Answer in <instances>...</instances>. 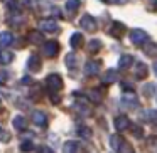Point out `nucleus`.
Wrapping results in <instances>:
<instances>
[{"label": "nucleus", "instance_id": "obj_8", "mask_svg": "<svg viewBox=\"0 0 157 153\" xmlns=\"http://www.w3.org/2000/svg\"><path fill=\"white\" fill-rule=\"evenodd\" d=\"M32 121H34L36 126H46L48 125V115L44 111L36 109V111H32Z\"/></svg>", "mask_w": 157, "mask_h": 153}, {"label": "nucleus", "instance_id": "obj_1", "mask_svg": "<svg viewBox=\"0 0 157 153\" xmlns=\"http://www.w3.org/2000/svg\"><path fill=\"white\" fill-rule=\"evenodd\" d=\"M46 84H48V89L52 94V98H56V93L63 89V78L59 74H49L46 78Z\"/></svg>", "mask_w": 157, "mask_h": 153}, {"label": "nucleus", "instance_id": "obj_20", "mask_svg": "<svg viewBox=\"0 0 157 153\" xmlns=\"http://www.w3.org/2000/svg\"><path fill=\"white\" fill-rule=\"evenodd\" d=\"M132 64H133V57L130 54L122 56V57H120V61H118V67L120 69H128Z\"/></svg>", "mask_w": 157, "mask_h": 153}, {"label": "nucleus", "instance_id": "obj_3", "mask_svg": "<svg viewBox=\"0 0 157 153\" xmlns=\"http://www.w3.org/2000/svg\"><path fill=\"white\" fill-rule=\"evenodd\" d=\"M41 51L46 57H56V56L59 54V44L56 41H48V42L42 44Z\"/></svg>", "mask_w": 157, "mask_h": 153}, {"label": "nucleus", "instance_id": "obj_32", "mask_svg": "<svg viewBox=\"0 0 157 153\" xmlns=\"http://www.w3.org/2000/svg\"><path fill=\"white\" fill-rule=\"evenodd\" d=\"M0 141H4V143L10 141V135H9V131H5L2 126H0Z\"/></svg>", "mask_w": 157, "mask_h": 153}, {"label": "nucleus", "instance_id": "obj_31", "mask_svg": "<svg viewBox=\"0 0 157 153\" xmlns=\"http://www.w3.org/2000/svg\"><path fill=\"white\" fill-rule=\"evenodd\" d=\"M36 153H54V150L49 148L48 145H39L37 148H36Z\"/></svg>", "mask_w": 157, "mask_h": 153}, {"label": "nucleus", "instance_id": "obj_36", "mask_svg": "<svg viewBox=\"0 0 157 153\" xmlns=\"http://www.w3.org/2000/svg\"><path fill=\"white\" fill-rule=\"evenodd\" d=\"M22 82H24V84H31V82H32V79L29 78V76H24V79H22Z\"/></svg>", "mask_w": 157, "mask_h": 153}, {"label": "nucleus", "instance_id": "obj_24", "mask_svg": "<svg viewBox=\"0 0 157 153\" xmlns=\"http://www.w3.org/2000/svg\"><path fill=\"white\" fill-rule=\"evenodd\" d=\"M86 98L93 103H100L101 101V91H100V89H91V91L86 94Z\"/></svg>", "mask_w": 157, "mask_h": 153}, {"label": "nucleus", "instance_id": "obj_34", "mask_svg": "<svg viewBox=\"0 0 157 153\" xmlns=\"http://www.w3.org/2000/svg\"><path fill=\"white\" fill-rule=\"evenodd\" d=\"M7 79H9V72L7 71H2V72H0V84H4Z\"/></svg>", "mask_w": 157, "mask_h": 153}, {"label": "nucleus", "instance_id": "obj_30", "mask_svg": "<svg viewBox=\"0 0 157 153\" xmlns=\"http://www.w3.org/2000/svg\"><path fill=\"white\" fill-rule=\"evenodd\" d=\"M78 135L83 136V138H90V136H91V131H90L86 126H79V128H78Z\"/></svg>", "mask_w": 157, "mask_h": 153}, {"label": "nucleus", "instance_id": "obj_23", "mask_svg": "<svg viewBox=\"0 0 157 153\" xmlns=\"http://www.w3.org/2000/svg\"><path fill=\"white\" fill-rule=\"evenodd\" d=\"M101 47H103V44L98 39H91L88 42V52H91V54H96L98 51H101Z\"/></svg>", "mask_w": 157, "mask_h": 153}, {"label": "nucleus", "instance_id": "obj_7", "mask_svg": "<svg viewBox=\"0 0 157 153\" xmlns=\"http://www.w3.org/2000/svg\"><path fill=\"white\" fill-rule=\"evenodd\" d=\"M83 72L85 76H95L100 72V62L98 61H88L83 67Z\"/></svg>", "mask_w": 157, "mask_h": 153}, {"label": "nucleus", "instance_id": "obj_11", "mask_svg": "<svg viewBox=\"0 0 157 153\" xmlns=\"http://www.w3.org/2000/svg\"><path fill=\"white\" fill-rule=\"evenodd\" d=\"M117 79H118V72H117L115 69H108V71H105L101 81H103V84H113Z\"/></svg>", "mask_w": 157, "mask_h": 153}, {"label": "nucleus", "instance_id": "obj_4", "mask_svg": "<svg viewBox=\"0 0 157 153\" xmlns=\"http://www.w3.org/2000/svg\"><path fill=\"white\" fill-rule=\"evenodd\" d=\"M120 103H122L125 108H130V109H135L137 106H139V99H137L135 93H123Z\"/></svg>", "mask_w": 157, "mask_h": 153}, {"label": "nucleus", "instance_id": "obj_27", "mask_svg": "<svg viewBox=\"0 0 157 153\" xmlns=\"http://www.w3.org/2000/svg\"><path fill=\"white\" fill-rule=\"evenodd\" d=\"M21 150L24 153H29V151H32V150H34V145H32L31 140H24V141L21 143Z\"/></svg>", "mask_w": 157, "mask_h": 153}, {"label": "nucleus", "instance_id": "obj_29", "mask_svg": "<svg viewBox=\"0 0 157 153\" xmlns=\"http://www.w3.org/2000/svg\"><path fill=\"white\" fill-rule=\"evenodd\" d=\"M154 89H155V86H154L152 82H149V84L144 86V94H145L147 98H150V96H154Z\"/></svg>", "mask_w": 157, "mask_h": 153}, {"label": "nucleus", "instance_id": "obj_17", "mask_svg": "<svg viewBox=\"0 0 157 153\" xmlns=\"http://www.w3.org/2000/svg\"><path fill=\"white\" fill-rule=\"evenodd\" d=\"M64 62H66V67L68 69H75L76 66H78V56H76V52H69V54H66Z\"/></svg>", "mask_w": 157, "mask_h": 153}, {"label": "nucleus", "instance_id": "obj_39", "mask_svg": "<svg viewBox=\"0 0 157 153\" xmlns=\"http://www.w3.org/2000/svg\"><path fill=\"white\" fill-rule=\"evenodd\" d=\"M155 10H157V0H155Z\"/></svg>", "mask_w": 157, "mask_h": 153}, {"label": "nucleus", "instance_id": "obj_9", "mask_svg": "<svg viewBox=\"0 0 157 153\" xmlns=\"http://www.w3.org/2000/svg\"><path fill=\"white\" fill-rule=\"evenodd\" d=\"M113 125H115V129L117 131H125V129H128L130 126V119L127 118V116H117L115 121H113Z\"/></svg>", "mask_w": 157, "mask_h": 153}, {"label": "nucleus", "instance_id": "obj_5", "mask_svg": "<svg viewBox=\"0 0 157 153\" xmlns=\"http://www.w3.org/2000/svg\"><path fill=\"white\" fill-rule=\"evenodd\" d=\"M79 24H81V27L85 29V31H88V32H95L96 29H98L95 17H91L90 14H85V15H83L81 20H79Z\"/></svg>", "mask_w": 157, "mask_h": 153}, {"label": "nucleus", "instance_id": "obj_21", "mask_svg": "<svg viewBox=\"0 0 157 153\" xmlns=\"http://www.w3.org/2000/svg\"><path fill=\"white\" fill-rule=\"evenodd\" d=\"M147 66L144 64V62H137L135 64V78L137 79H144L147 76Z\"/></svg>", "mask_w": 157, "mask_h": 153}, {"label": "nucleus", "instance_id": "obj_10", "mask_svg": "<svg viewBox=\"0 0 157 153\" xmlns=\"http://www.w3.org/2000/svg\"><path fill=\"white\" fill-rule=\"evenodd\" d=\"M41 67H42L41 57L36 56V54H32L31 57H29V61H27V69H29V71H32V72H39V71H41Z\"/></svg>", "mask_w": 157, "mask_h": 153}, {"label": "nucleus", "instance_id": "obj_15", "mask_svg": "<svg viewBox=\"0 0 157 153\" xmlns=\"http://www.w3.org/2000/svg\"><path fill=\"white\" fill-rule=\"evenodd\" d=\"M14 42V35L10 34L9 31L0 32V47H9V46Z\"/></svg>", "mask_w": 157, "mask_h": 153}, {"label": "nucleus", "instance_id": "obj_28", "mask_svg": "<svg viewBox=\"0 0 157 153\" xmlns=\"http://www.w3.org/2000/svg\"><path fill=\"white\" fill-rule=\"evenodd\" d=\"M75 109L78 113H83V115H90V108L85 104V103H76L75 104Z\"/></svg>", "mask_w": 157, "mask_h": 153}, {"label": "nucleus", "instance_id": "obj_16", "mask_svg": "<svg viewBox=\"0 0 157 153\" xmlns=\"http://www.w3.org/2000/svg\"><path fill=\"white\" fill-rule=\"evenodd\" d=\"M27 41L31 42V44H44V37H42V34L41 32H37V31H31L27 34Z\"/></svg>", "mask_w": 157, "mask_h": 153}, {"label": "nucleus", "instance_id": "obj_18", "mask_svg": "<svg viewBox=\"0 0 157 153\" xmlns=\"http://www.w3.org/2000/svg\"><path fill=\"white\" fill-rule=\"evenodd\" d=\"M12 123H14V128H15V129H19V131H24V129L27 128V119H25L24 116H21V115L15 116Z\"/></svg>", "mask_w": 157, "mask_h": 153}, {"label": "nucleus", "instance_id": "obj_33", "mask_svg": "<svg viewBox=\"0 0 157 153\" xmlns=\"http://www.w3.org/2000/svg\"><path fill=\"white\" fill-rule=\"evenodd\" d=\"M132 129H133V136H137V138H142V128L140 126H132Z\"/></svg>", "mask_w": 157, "mask_h": 153}, {"label": "nucleus", "instance_id": "obj_12", "mask_svg": "<svg viewBox=\"0 0 157 153\" xmlns=\"http://www.w3.org/2000/svg\"><path fill=\"white\" fill-rule=\"evenodd\" d=\"M83 42H85V37H83L81 32H75L71 35V39H69V44H71L73 49H79L83 46Z\"/></svg>", "mask_w": 157, "mask_h": 153}, {"label": "nucleus", "instance_id": "obj_26", "mask_svg": "<svg viewBox=\"0 0 157 153\" xmlns=\"http://www.w3.org/2000/svg\"><path fill=\"white\" fill-rule=\"evenodd\" d=\"M144 52H145L147 56H155V52H157V44H154V42H147V44L144 46Z\"/></svg>", "mask_w": 157, "mask_h": 153}, {"label": "nucleus", "instance_id": "obj_40", "mask_svg": "<svg viewBox=\"0 0 157 153\" xmlns=\"http://www.w3.org/2000/svg\"><path fill=\"white\" fill-rule=\"evenodd\" d=\"M101 2H106V4H108V0H101Z\"/></svg>", "mask_w": 157, "mask_h": 153}, {"label": "nucleus", "instance_id": "obj_22", "mask_svg": "<svg viewBox=\"0 0 157 153\" xmlns=\"http://www.w3.org/2000/svg\"><path fill=\"white\" fill-rule=\"evenodd\" d=\"M14 61V52L10 51H0V64L2 66H7L9 62Z\"/></svg>", "mask_w": 157, "mask_h": 153}, {"label": "nucleus", "instance_id": "obj_37", "mask_svg": "<svg viewBox=\"0 0 157 153\" xmlns=\"http://www.w3.org/2000/svg\"><path fill=\"white\" fill-rule=\"evenodd\" d=\"M122 88L125 89V91H127V89H130V91H132V84H128V82H123V84H122Z\"/></svg>", "mask_w": 157, "mask_h": 153}, {"label": "nucleus", "instance_id": "obj_38", "mask_svg": "<svg viewBox=\"0 0 157 153\" xmlns=\"http://www.w3.org/2000/svg\"><path fill=\"white\" fill-rule=\"evenodd\" d=\"M154 72L157 74V62H154Z\"/></svg>", "mask_w": 157, "mask_h": 153}, {"label": "nucleus", "instance_id": "obj_35", "mask_svg": "<svg viewBox=\"0 0 157 153\" xmlns=\"http://www.w3.org/2000/svg\"><path fill=\"white\" fill-rule=\"evenodd\" d=\"M108 4H113V5H125V4H128V0H108Z\"/></svg>", "mask_w": 157, "mask_h": 153}, {"label": "nucleus", "instance_id": "obj_2", "mask_svg": "<svg viewBox=\"0 0 157 153\" xmlns=\"http://www.w3.org/2000/svg\"><path fill=\"white\" fill-rule=\"evenodd\" d=\"M128 37H130V41H132L135 46H145L147 41H149L147 32H144L142 29H133V31H130Z\"/></svg>", "mask_w": 157, "mask_h": 153}, {"label": "nucleus", "instance_id": "obj_6", "mask_svg": "<svg viewBox=\"0 0 157 153\" xmlns=\"http://www.w3.org/2000/svg\"><path fill=\"white\" fill-rule=\"evenodd\" d=\"M39 27H41V31L48 32V34H54V32L59 31V25L54 19H44V20H41Z\"/></svg>", "mask_w": 157, "mask_h": 153}, {"label": "nucleus", "instance_id": "obj_14", "mask_svg": "<svg viewBox=\"0 0 157 153\" xmlns=\"http://www.w3.org/2000/svg\"><path fill=\"white\" fill-rule=\"evenodd\" d=\"M79 150V143L75 141V140H69L63 145V153H78Z\"/></svg>", "mask_w": 157, "mask_h": 153}, {"label": "nucleus", "instance_id": "obj_13", "mask_svg": "<svg viewBox=\"0 0 157 153\" xmlns=\"http://www.w3.org/2000/svg\"><path fill=\"white\" fill-rule=\"evenodd\" d=\"M140 119L147 123H155L157 121V111L155 109H147V111L140 113Z\"/></svg>", "mask_w": 157, "mask_h": 153}, {"label": "nucleus", "instance_id": "obj_19", "mask_svg": "<svg viewBox=\"0 0 157 153\" xmlns=\"http://www.w3.org/2000/svg\"><path fill=\"white\" fill-rule=\"evenodd\" d=\"M123 32H125V25H123L122 22H113L112 29H110V34H112L113 37H120Z\"/></svg>", "mask_w": 157, "mask_h": 153}, {"label": "nucleus", "instance_id": "obj_25", "mask_svg": "<svg viewBox=\"0 0 157 153\" xmlns=\"http://www.w3.org/2000/svg\"><path fill=\"white\" fill-rule=\"evenodd\" d=\"M79 5H81V0H68L66 2V10L69 14H73V12H76L79 9Z\"/></svg>", "mask_w": 157, "mask_h": 153}]
</instances>
